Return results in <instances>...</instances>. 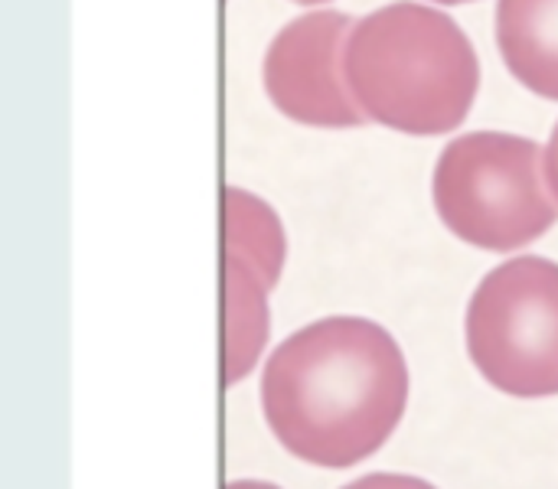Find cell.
Wrapping results in <instances>:
<instances>
[{
  "mask_svg": "<svg viewBox=\"0 0 558 489\" xmlns=\"http://www.w3.org/2000/svg\"><path fill=\"white\" fill-rule=\"evenodd\" d=\"M353 23L340 10H314L271 39L262 82L284 118L307 127H360L369 121L343 78V46Z\"/></svg>",
  "mask_w": 558,
  "mask_h": 489,
  "instance_id": "obj_5",
  "label": "cell"
},
{
  "mask_svg": "<svg viewBox=\"0 0 558 489\" xmlns=\"http://www.w3.org/2000/svg\"><path fill=\"white\" fill-rule=\"evenodd\" d=\"M432 3H471V0H432Z\"/></svg>",
  "mask_w": 558,
  "mask_h": 489,
  "instance_id": "obj_12",
  "label": "cell"
},
{
  "mask_svg": "<svg viewBox=\"0 0 558 489\" xmlns=\"http://www.w3.org/2000/svg\"><path fill=\"white\" fill-rule=\"evenodd\" d=\"M268 284L239 258L222 255V386L232 389L258 366L268 333Z\"/></svg>",
  "mask_w": 558,
  "mask_h": 489,
  "instance_id": "obj_7",
  "label": "cell"
},
{
  "mask_svg": "<svg viewBox=\"0 0 558 489\" xmlns=\"http://www.w3.org/2000/svg\"><path fill=\"white\" fill-rule=\"evenodd\" d=\"M222 255L258 271L268 288H275L284 271V225L265 199L242 186L222 190Z\"/></svg>",
  "mask_w": 558,
  "mask_h": 489,
  "instance_id": "obj_8",
  "label": "cell"
},
{
  "mask_svg": "<svg viewBox=\"0 0 558 489\" xmlns=\"http://www.w3.org/2000/svg\"><path fill=\"white\" fill-rule=\"evenodd\" d=\"M340 489H438L432 487L428 480L422 477H412V474H366L353 484Z\"/></svg>",
  "mask_w": 558,
  "mask_h": 489,
  "instance_id": "obj_9",
  "label": "cell"
},
{
  "mask_svg": "<svg viewBox=\"0 0 558 489\" xmlns=\"http://www.w3.org/2000/svg\"><path fill=\"white\" fill-rule=\"evenodd\" d=\"M543 154L536 140L500 131L454 137L432 183L441 222L461 242L487 252H513L543 239L558 219Z\"/></svg>",
  "mask_w": 558,
  "mask_h": 489,
  "instance_id": "obj_3",
  "label": "cell"
},
{
  "mask_svg": "<svg viewBox=\"0 0 558 489\" xmlns=\"http://www.w3.org/2000/svg\"><path fill=\"white\" fill-rule=\"evenodd\" d=\"M497 46L517 82L558 101V0H500Z\"/></svg>",
  "mask_w": 558,
  "mask_h": 489,
  "instance_id": "obj_6",
  "label": "cell"
},
{
  "mask_svg": "<svg viewBox=\"0 0 558 489\" xmlns=\"http://www.w3.org/2000/svg\"><path fill=\"white\" fill-rule=\"evenodd\" d=\"M343 78L369 121L432 137L451 134L471 114L481 62L448 13L425 3H389L353 23Z\"/></svg>",
  "mask_w": 558,
  "mask_h": 489,
  "instance_id": "obj_2",
  "label": "cell"
},
{
  "mask_svg": "<svg viewBox=\"0 0 558 489\" xmlns=\"http://www.w3.org/2000/svg\"><path fill=\"white\" fill-rule=\"evenodd\" d=\"M262 415L298 461L350 470L402 425L409 366L389 330L366 317H324L291 333L262 369Z\"/></svg>",
  "mask_w": 558,
  "mask_h": 489,
  "instance_id": "obj_1",
  "label": "cell"
},
{
  "mask_svg": "<svg viewBox=\"0 0 558 489\" xmlns=\"http://www.w3.org/2000/svg\"><path fill=\"white\" fill-rule=\"evenodd\" d=\"M226 489H281V487L265 484V480H232V484H226Z\"/></svg>",
  "mask_w": 558,
  "mask_h": 489,
  "instance_id": "obj_11",
  "label": "cell"
},
{
  "mask_svg": "<svg viewBox=\"0 0 558 489\" xmlns=\"http://www.w3.org/2000/svg\"><path fill=\"white\" fill-rule=\"evenodd\" d=\"M294 3H327V0H294Z\"/></svg>",
  "mask_w": 558,
  "mask_h": 489,
  "instance_id": "obj_13",
  "label": "cell"
},
{
  "mask_svg": "<svg viewBox=\"0 0 558 489\" xmlns=\"http://www.w3.org/2000/svg\"><path fill=\"white\" fill-rule=\"evenodd\" d=\"M543 167H546V183H549V190H553V196H556L558 203V124L556 131H553V140H549L546 154H543Z\"/></svg>",
  "mask_w": 558,
  "mask_h": 489,
  "instance_id": "obj_10",
  "label": "cell"
},
{
  "mask_svg": "<svg viewBox=\"0 0 558 489\" xmlns=\"http://www.w3.org/2000/svg\"><path fill=\"white\" fill-rule=\"evenodd\" d=\"M477 372L504 395H558V265L523 255L494 268L464 320Z\"/></svg>",
  "mask_w": 558,
  "mask_h": 489,
  "instance_id": "obj_4",
  "label": "cell"
}]
</instances>
